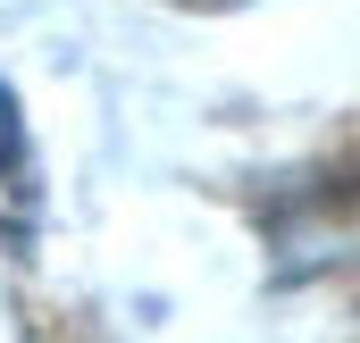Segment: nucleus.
I'll use <instances>...</instances> for the list:
<instances>
[{"label":"nucleus","mask_w":360,"mask_h":343,"mask_svg":"<svg viewBox=\"0 0 360 343\" xmlns=\"http://www.w3.org/2000/svg\"><path fill=\"white\" fill-rule=\"evenodd\" d=\"M0 176H8V184L25 176V126H17V101H8V92H0Z\"/></svg>","instance_id":"obj_1"}]
</instances>
